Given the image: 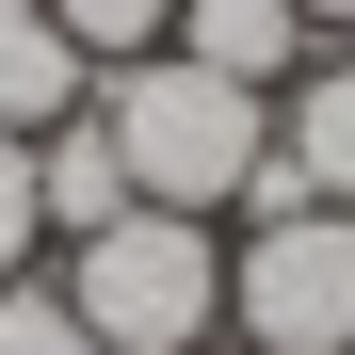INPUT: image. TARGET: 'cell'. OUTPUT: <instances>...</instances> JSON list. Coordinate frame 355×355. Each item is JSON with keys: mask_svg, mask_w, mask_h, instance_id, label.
Masks as SVG:
<instances>
[{"mask_svg": "<svg viewBox=\"0 0 355 355\" xmlns=\"http://www.w3.org/2000/svg\"><path fill=\"white\" fill-rule=\"evenodd\" d=\"M97 130L113 162H130V194L146 210H194V226H259V210H307L275 178V97L243 81H210V65H178V49H130V65H97Z\"/></svg>", "mask_w": 355, "mask_h": 355, "instance_id": "obj_1", "label": "cell"}, {"mask_svg": "<svg viewBox=\"0 0 355 355\" xmlns=\"http://www.w3.org/2000/svg\"><path fill=\"white\" fill-rule=\"evenodd\" d=\"M65 307L97 355H210L226 339V226H194V210L97 226V243H65Z\"/></svg>", "mask_w": 355, "mask_h": 355, "instance_id": "obj_2", "label": "cell"}, {"mask_svg": "<svg viewBox=\"0 0 355 355\" xmlns=\"http://www.w3.org/2000/svg\"><path fill=\"white\" fill-rule=\"evenodd\" d=\"M226 339L243 355H355V210L226 226Z\"/></svg>", "mask_w": 355, "mask_h": 355, "instance_id": "obj_3", "label": "cell"}, {"mask_svg": "<svg viewBox=\"0 0 355 355\" xmlns=\"http://www.w3.org/2000/svg\"><path fill=\"white\" fill-rule=\"evenodd\" d=\"M275 178L307 210H355V49H307L275 81Z\"/></svg>", "mask_w": 355, "mask_h": 355, "instance_id": "obj_4", "label": "cell"}, {"mask_svg": "<svg viewBox=\"0 0 355 355\" xmlns=\"http://www.w3.org/2000/svg\"><path fill=\"white\" fill-rule=\"evenodd\" d=\"M162 49H178V65H210V81H243V97H275L323 33L291 17V0H178V17H162Z\"/></svg>", "mask_w": 355, "mask_h": 355, "instance_id": "obj_5", "label": "cell"}, {"mask_svg": "<svg viewBox=\"0 0 355 355\" xmlns=\"http://www.w3.org/2000/svg\"><path fill=\"white\" fill-rule=\"evenodd\" d=\"M33 194H49V243H97V226H130V210H146L97 113H65V130H33Z\"/></svg>", "mask_w": 355, "mask_h": 355, "instance_id": "obj_6", "label": "cell"}, {"mask_svg": "<svg viewBox=\"0 0 355 355\" xmlns=\"http://www.w3.org/2000/svg\"><path fill=\"white\" fill-rule=\"evenodd\" d=\"M97 97V65L49 33V0H0V130H65Z\"/></svg>", "mask_w": 355, "mask_h": 355, "instance_id": "obj_7", "label": "cell"}, {"mask_svg": "<svg viewBox=\"0 0 355 355\" xmlns=\"http://www.w3.org/2000/svg\"><path fill=\"white\" fill-rule=\"evenodd\" d=\"M162 17H178V0H49V33H65L81 65H130V49H162Z\"/></svg>", "mask_w": 355, "mask_h": 355, "instance_id": "obj_8", "label": "cell"}, {"mask_svg": "<svg viewBox=\"0 0 355 355\" xmlns=\"http://www.w3.org/2000/svg\"><path fill=\"white\" fill-rule=\"evenodd\" d=\"M0 355H97L81 307H65V275H0Z\"/></svg>", "mask_w": 355, "mask_h": 355, "instance_id": "obj_9", "label": "cell"}, {"mask_svg": "<svg viewBox=\"0 0 355 355\" xmlns=\"http://www.w3.org/2000/svg\"><path fill=\"white\" fill-rule=\"evenodd\" d=\"M49 259V194H33V130H0V275Z\"/></svg>", "mask_w": 355, "mask_h": 355, "instance_id": "obj_10", "label": "cell"}, {"mask_svg": "<svg viewBox=\"0 0 355 355\" xmlns=\"http://www.w3.org/2000/svg\"><path fill=\"white\" fill-rule=\"evenodd\" d=\"M291 17H307V33H323V49H355V0H291Z\"/></svg>", "mask_w": 355, "mask_h": 355, "instance_id": "obj_11", "label": "cell"}, {"mask_svg": "<svg viewBox=\"0 0 355 355\" xmlns=\"http://www.w3.org/2000/svg\"><path fill=\"white\" fill-rule=\"evenodd\" d=\"M210 355H243V339H210Z\"/></svg>", "mask_w": 355, "mask_h": 355, "instance_id": "obj_12", "label": "cell"}]
</instances>
